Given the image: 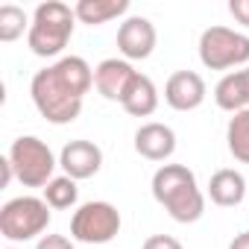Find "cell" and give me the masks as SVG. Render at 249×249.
<instances>
[{"mask_svg":"<svg viewBox=\"0 0 249 249\" xmlns=\"http://www.w3.org/2000/svg\"><path fill=\"white\" fill-rule=\"evenodd\" d=\"M73 27H76V12L68 3H62V0H47V3H38L33 12L27 44L36 56L53 59L68 47Z\"/></svg>","mask_w":249,"mask_h":249,"instance_id":"obj_3","label":"cell"},{"mask_svg":"<svg viewBox=\"0 0 249 249\" xmlns=\"http://www.w3.org/2000/svg\"><path fill=\"white\" fill-rule=\"evenodd\" d=\"M229 249H249V231H240V234H234V240L229 243Z\"/></svg>","mask_w":249,"mask_h":249,"instance_id":"obj_23","label":"cell"},{"mask_svg":"<svg viewBox=\"0 0 249 249\" xmlns=\"http://www.w3.org/2000/svg\"><path fill=\"white\" fill-rule=\"evenodd\" d=\"M6 249H15V246H6Z\"/></svg>","mask_w":249,"mask_h":249,"instance_id":"obj_25","label":"cell"},{"mask_svg":"<svg viewBox=\"0 0 249 249\" xmlns=\"http://www.w3.org/2000/svg\"><path fill=\"white\" fill-rule=\"evenodd\" d=\"M50 226V205L44 196H15L0 208V234L12 243H27Z\"/></svg>","mask_w":249,"mask_h":249,"instance_id":"obj_5","label":"cell"},{"mask_svg":"<svg viewBox=\"0 0 249 249\" xmlns=\"http://www.w3.org/2000/svg\"><path fill=\"white\" fill-rule=\"evenodd\" d=\"M59 167L65 170V176L82 182V179H91L100 173L103 167V150L94 144V141H85V138H76V141H68L62 147V156H59Z\"/></svg>","mask_w":249,"mask_h":249,"instance_id":"obj_9","label":"cell"},{"mask_svg":"<svg viewBox=\"0 0 249 249\" xmlns=\"http://www.w3.org/2000/svg\"><path fill=\"white\" fill-rule=\"evenodd\" d=\"M237 76H240V85H243V94H246V103H249V68L237 71Z\"/></svg>","mask_w":249,"mask_h":249,"instance_id":"obj_24","label":"cell"},{"mask_svg":"<svg viewBox=\"0 0 249 249\" xmlns=\"http://www.w3.org/2000/svg\"><path fill=\"white\" fill-rule=\"evenodd\" d=\"M138 76V71L132 68V62L126 59H103L97 68H94V88L111 100V103H120L126 97L132 79Z\"/></svg>","mask_w":249,"mask_h":249,"instance_id":"obj_11","label":"cell"},{"mask_svg":"<svg viewBox=\"0 0 249 249\" xmlns=\"http://www.w3.org/2000/svg\"><path fill=\"white\" fill-rule=\"evenodd\" d=\"M120 211L111 205V202H103V199H94V202H85L73 211L71 217V237L79 240V243H111L117 234H120Z\"/></svg>","mask_w":249,"mask_h":249,"instance_id":"obj_7","label":"cell"},{"mask_svg":"<svg viewBox=\"0 0 249 249\" xmlns=\"http://www.w3.org/2000/svg\"><path fill=\"white\" fill-rule=\"evenodd\" d=\"M135 153L147 161H167L176 153V132L167 123L150 120L135 132Z\"/></svg>","mask_w":249,"mask_h":249,"instance_id":"obj_12","label":"cell"},{"mask_svg":"<svg viewBox=\"0 0 249 249\" xmlns=\"http://www.w3.org/2000/svg\"><path fill=\"white\" fill-rule=\"evenodd\" d=\"M76 199H79V188H76V179H71V176H56L44 188V202L56 211L73 208Z\"/></svg>","mask_w":249,"mask_h":249,"instance_id":"obj_18","label":"cell"},{"mask_svg":"<svg viewBox=\"0 0 249 249\" xmlns=\"http://www.w3.org/2000/svg\"><path fill=\"white\" fill-rule=\"evenodd\" d=\"M214 103H217L223 111H231V114H237V111L249 108V103H246V94H243V85H240V76H237V71L226 73V76H223V79L214 85Z\"/></svg>","mask_w":249,"mask_h":249,"instance_id":"obj_16","label":"cell"},{"mask_svg":"<svg viewBox=\"0 0 249 249\" xmlns=\"http://www.w3.org/2000/svg\"><path fill=\"white\" fill-rule=\"evenodd\" d=\"M91 85H94V68L82 56H62L59 62L47 65L33 76L30 97L47 123L65 126V123H73L79 117Z\"/></svg>","mask_w":249,"mask_h":249,"instance_id":"obj_1","label":"cell"},{"mask_svg":"<svg viewBox=\"0 0 249 249\" xmlns=\"http://www.w3.org/2000/svg\"><path fill=\"white\" fill-rule=\"evenodd\" d=\"M30 18H27V12L21 9V6H15V3H3L0 6V41H18L21 36H24V30L30 33Z\"/></svg>","mask_w":249,"mask_h":249,"instance_id":"obj_19","label":"cell"},{"mask_svg":"<svg viewBox=\"0 0 249 249\" xmlns=\"http://www.w3.org/2000/svg\"><path fill=\"white\" fill-rule=\"evenodd\" d=\"M6 159L12 161L15 179H18L24 188H47V182L56 179L53 170H56L59 161H56L53 150H50L41 138H36V135H21V138H15Z\"/></svg>","mask_w":249,"mask_h":249,"instance_id":"obj_4","label":"cell"},{"mask_svg":"<svg viewBox=\"0 0 249 249\" xmlns=\"http://www.w3.org/2000/svg\"><path fill=\"white\" fill-rule=\"evenodd\" d=\"M156 41H159V33H156L153 21L144 15H129L117 27V50L126 62L150 59L156 50Z\"/></svg>","mask_w":249,"mask_h":249,"instance_id":"obj_8","label":"cell"},{"mask_svg":"<svg viewBox=\"0 0 249 249\" xmlns=\"http://www.w3.org/2000/svg\"><path fill=\"white\" fill-rule=\"evenodd\" d=\"M226 141H229V153L240 164H249V108L231 114L226 126Z\"/></svg>","mask_w":249,"mask_h":249,"instance_id":"obj_17","label":"cell"},{"mask_svg":"<svg viewBox=\"0 0 249 249\" xmlns=\"http://www.w3.org/2000/svg\"><path fill=\"white\" fill-rule=\"evenodd\" d=\"M120 106H123V111L132 114V117H150V114L159 108V88H156V82H153L150 76L138 73V76L132 79L126 97L120 100Z\"/></svg>","mask_w":249,"mask_h":249,"instance_id":"obj_14","label":"cell"},{"mask_svg":"<svg viewBox=\"0 0 249 249\" xmlns=\"http://www.w3.org/2000/svg\"><path fill=\"white\" fill-rule=\"evenodd\" d=\"M153 196L176 223H196L205 214V196L185 164H161L153 173Z\"/></svg>","mask_w":249,"mask_h":249,"instance_id":"obj_2","label":"cell"},{"mask_svg":"<svg viewBox=\"0 0 249 249\" xmlns=\"http://www.w3.org/2000/svg\"><path fill=\"white\" fill-rule=\"evenodd\" d=\"M229 12H231V18H234L237 24L249 27V0H231V3H229Z\"/></svg>","mask_w":249,"mask_h":249,"instance_id":"obj_22","label":"cell"},{"mask_svg":"<svg viewBox=\"0 0 249 249\" xmlns=\"http://www.w3.org/2000/svg\"><path fill=\"white\" fill-rule=\"evenodd\" d=\"M199 62L208 71H229L249 62V36L231 27H208L199 36Z\"/></svg>","mask_w":249,"mask_h":249,"instance_id":"obj_6","label":"cell"},{"mask_svg":"<svg viewBox=\"0 0 249 249\" xmlns=\"http://www.w3.org/2000/svg\"><path fill=\"white\" fill-rule=\"evenodd\" d=\"M205 79L196 71H176L164 85V103L176 111H194L205 103Z\"/></svg>","mask_w":249,"mask_h":249,"instance_id":"obj_10","label":"cell"},{"mask_svg":"<svg viewBox=\"0 0 249 249\" xmlns=\"http://www.w3.org/2000/svg\"><path fill=\"white\" fill-rule=\"evenodd\" d=\"M141 249H185L173 234H150Z\"/></svg>","mask_w":249,"mask_h":249,"instance_id":"obj_20","label":"cell"},{"mask_svg":"<svg viewBox=\"0 0 249 249\" xmlns=\"http://www.w3.org/2000/svg\"><path fill=\"white\" fill-rule=\"evenodd\" d=\"M73 12H76V21H82L88 27H100V24H108L120 15H126L129 0H79Z\"/></svg>","mask_w":249,"mask_h":249,"instance_id":"obj_15","label":"cell"},{"mask_svg":"<svg viewBox=\"0 0 249 249\" xmlns=\"http://www.w3.org/2000/svg\"><path fill=\"white\" fill-rule=\"evenodd\" d=\"M36 249H76V246H73V240L65 237V234H44V237L36 243Z\"/></svg>","mask_w":249,"mask_h":249,"instance_id":"obj_21","label":"cell"},{"mask_svg":"<svg viewBox=\"0 0 249 249\" xmlns=\"http://www.w3.org/2000/svg\"><path fill=\"white\" fill-rule=\"evenodd\" d=\"M208 196H211V202L220 205V208H234V205H240L243 196H246V179H243L237 170L223 167V170H217V173L211 176V182H208Z\"/></svg>","mask_w":249,"mask_h":249,"instance_id":"obj_13","label":"cell"}]
</instances>
